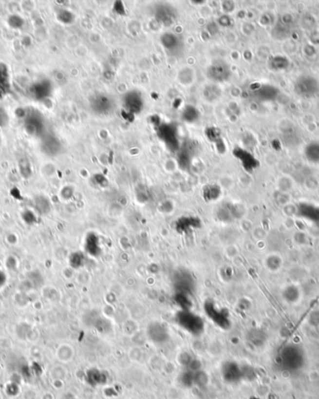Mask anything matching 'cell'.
<instances>
[{
  "label": "cell",
  "mask_w": 319,
  "mask_h": 399,
  "mask_svg": "<svg viewBox=\"0 0 319 399\" xmlns=\"http://www.w3.org/2000/svg\"><path fill=\"white\" fill-rule=\"evenodd\" d=\"M176 321L177 324L188 334L200 336L205 330V322L203 318L189 310H181L176 313Z\"/></svg>",
  "instance_id": "cell-1"
},
{
  "label": "cell",
  "mask_w": 319,
  "mask_h": 399,
  "mask_svg": "<svg viewBox=\"0 0 319 399\" xmlns=\"http://www.w3.org/2000/svg\"><path fill=\"white\" fill-rule=\"evenodd\" d=\"M304 354L295 345L286 347L280 356V364L287 371H297L303 366Z\"/></svg>",
  "instance_id": "cell-2"
},
{
  "label": "cell",
  "mask_w": 319,
  "mask_h": 399,
  "mask_svg": "<svg viewBox=\"0 0 319 399\" xmlns=\"http://www.w3.org/2000/svg\"><path fill=\"white\" fill-rule=\"evenodd\" d=\"M205 311L210 319L222 328H228L230 319L227 310L221 308L213 302H207L205 305Z\"/></svg>",
  "instance_id": "cell-3"
},
{
  "label": "cell",
  "mask_w": 319,
  "mask_h": 399,
  "mask_svg": "<svg viewBox=\"0 0 319 399\" xmlns=\"http://www.w3.org/2000/svg\"><path fill=\"white\" fill-rule=\"evenodd\" d=\"M221 375L223 380L230 383H238L244 379V367L234 361L225 362L221 367Z\"/></svg>",
  "instance_id": "cell-4"
},
{
  "label": "cell",
  "mask_w": 319,
  "mask_h": 399,
  "mask_svg": "<svg viewBox=\"0 0 319 399\" xmlns=\"http://www.w3.org/2000/svg\"><path fill=\"white\" fill-rule=\"evenodd\" d=\"M319 90V81L312 76H304L300 77L295 84V92L302 97L314 96Z\"/></svg>",
  "instance_id": "cell-5"
},
{
  "label": "cell",
  "mask_w": 319,
  "mask_h": 399,
  "mask_svg": "<svg viewBox=\"0 0 319 399\" xmlns=\"http://www.w3.org/2000/svg\"><path fill=\"white\" fill-rule=\"evenodd\" d=\"M149 339L156 344H163L168 341L169 332L165 325L159 322H153L147 328Z\"/></svg>",
  "instance_id": "cell-6"
},
{
  "label": "cell",
  "mask_w": 319,
  "mask_h": 399,
  "mask_svg": "<svg viewBox=\"0 0 319 399\" xmlns=\"http://www.w3.org/2000/svg\"><path fill=\"white\" fill-rule=\"evenodd\" d=\"M263 264L266 270L272 273L279 272L284 267V259L279 253H270L265 257Z\"/></svg>",
  "instance_id": "cell-7"
},
{
  "label": "cell",
  "mask_w": 319,
  "mask_h": 399,
  "mask_svg": "<svg viewBox=\"0 0 319 399\" xmlns=\"http://www.w3.org/2000/svg\"><path fill=\"white\" fill-rule=\"evenodd\" d=\"M125 106L131 112L138 113L143 107V100L138 93L131 92L125 98Z\"/></svg>",
  "instance_id": "cell-8"
},
{
  "label": "cell",
  "mask_w": 319,
  "mask_h": 399,
  "mask_svg": "<svg viewBox=\"0 0 319 399\" xmlns=\"http://www.w3.org/2000/svg\"><path fill=\"white\" fill-rule=\"evenodd\" d=\"M282 297L284 301L289 304H294L299 302L300 297V291L299 289V286L294 284L287 285L282 291Z\"/></svg>",
  "instance_id": "cell-9"
},
{
  "label": "cell",
  "mask_w": 319,
  "mask_h": 399,
  "mask_svg": "<svg viewBox=\"0 0 319 399\" xmlns=\"http://www.w3.org/2000/svg\"><path fill=\"white\" fill-rule=\"evenodd\" d=\"M162 43L169 52H176L181 46V40L175 34L166 33L162 37Z\"/></svg>",
  "instance_id": "cell-10"
},
{
  "label": "cell",
  "mask_w": 319,
  "mask_h": 399,
  "mask_svg": "<svg viewBox=\"0 0 319 399\" xmlns=\"http://www.w3.org/2000/svg\"><path fill=\"white\" fill-rule=\"evenodd\" d=\"M94 108L96 112H98L99 114H107L109 113L111 108H112V102L110 101V99L107 96H98L96 98L94 102Z\"/></svg>",
  "instance_id": "cell-11"
},
{
  "label": "cell",
  "mask_w": 319,
  "mask_h": 399,
  "mask_svg": "<svg viewBox=\"0 0 319 399\" xmlns=\"http://www.w3.org/2000/svg\"><path fill=\"white\" fill-rule=\"evenodd\" d=\"M211 77H213L215 80H225L228 77V74L229 71L226 69V67L224 66H217V65H213L210 67L209 71H208Z\"/></svg>",
  "instance_id": "cell-12"
}]
</instances>
